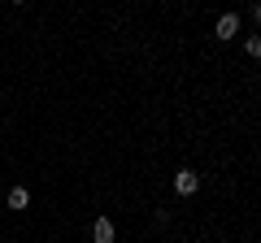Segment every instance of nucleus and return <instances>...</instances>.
Masks as SVG:
<instances>
[{
	"instance_id": "1",
	"label": "nucleus",
	"mask_w": 261,
	"mask_h": 243,
	"mask_svg": "<svg viewBox=\"0 0 261 243\" xmlns=\"http://www.w3.org/2000/svg\"><path fill=\"white\" fill-rule=\"evenodd\" d=\"M174 191L178 196H196V191H200V174H196V169H178L174 174Z\"/></svg>"
},
{
	"instance_id": "2",
	"label": "nucleus",
	"mask_w": 261,
	"mask_h": 243,
	"mask_svg": "<svg viewBox=\"0 0 261 243\" xmlns=\"http://www.w3.org/2000/svg\"><path fill=\"white\" fill-rule=\"evenodd\" d=\"M235 35H240V13H222V18H218V39L226 44V39H235Z\"/></svg>"
},
{
	"instance_id": "3",
	"label": "nucleus",
	"mask_w": 261,
	"mask_h": 243,
	"mask_svg": "<svg viewBox=\"0 0 261 243\" xmlns=\"http://www.w3.org/2000/svg\"><path fill=\"white\" fill-rule=\"evenodd\" d=\"M92 243H113V217H96L92 222Z\"/></svg>"
},
{
	"instance_id": "4",
	"label": "nucleus",
	"mask_w": 261,
	"mask_h": 243,
	"mask_svg": "<svg viewBox=\"0 0 261 243\" xmlns=\"http://www.w3.org/2000/svg\"><path fill=\"white\" fill-rule=\"evenodd\" d=\"M31 204V191L27 187H9V208H27Z\"/></svg>"
},
{
	"instance_id": "5",
	"label": "nucleus",
	"mask_w": 261,
	"mask_h": 243,
	"mask_svg": "<svg viewBox=\"0 0 261 243\" xmlns=\"http://www.w3.org/2000/svg\"><path fill=\"white\" fill-rule=\"evenodd\" d=\"M244 52L257 61V56H261V35H248V39H244Z\"/></svg>"
},
{
	"instance_id": "6",
	"label": "nucleus",
	"mask_w": 261,
	"mask_h": 243,
	"mask_svg": "<svg viewBox=\"0 0 261 243\" xmlns=\"http://www.w3.org/2000/svg\"><path fill=\"white\" fill-rule=\"evenodd\" d=\"M252 18H257V22H261V0H257V5H252Z\"/></svg>"
},
{
	"instance_id": "7",
	"label": "nucleus",
	"mask_w": 261,
	"mask_h": 243,
	"mask_svg": "<svg viewBox=\"0 0 261 243\" xmlns=\"http://www.w3.org/2000/svg\"><path fill=\"white\" fill-rule=\"evenodd\" d=\"M13 5H27V0H13Z\"/></svg>"
}]
</instances>
